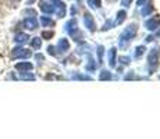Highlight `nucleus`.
Here are the masks:
<instances>
[{
  "label": "nucleus",
  "instance_id": "nucleus-1",
  "mask_svg": "<svg viewBox=\"0 0 160 139\" xmlns=\"http://www.w3.org/2000/svg\"><path fill=\"white\" fill-rule=\"evenodd\" d=\"M24 27L28 28V29H35V28L38 27V22H36V20L33 17H31V18H27V20L24 21Z\"/></svg>",
  "mask_w": 160,
  "mask_h": 139
},
{
  "label": "nucleus",
  "instance_id": "nucleus-2",
  "mask_svg": "<svg viewBox=\"0 0 160 139\" xmlns=\"http://www.w3.org/2000/svg\"><path fill=\"white\" fill-rule=\"evenodd\" d=\"M41 8L45 11V13H52V11H53V7H52V6L49 4V2H46V0L41 2Z\"/></svg>",
  "mask_w": 160,
  "mask_h": 139
},
{
  "label": "nucleus",
  "instance_id": "nucleus-3",
  "mask_svg": "<svg viewBox=\"0 0 160 139\" xmlns=\"http://www.w3.org/2000/svg\"><path fill=\"white\" fill-rule=\"evenodd\" d=\"M27 41H28V36H27L25 33H18V35L15 36V42H18V43H24Z\"/></svg>",
  "mask_w": 160,
  "mask_h": 139
},
{
  "label": "nucleus",
  "instance_id": "nucleus-4",
  "mask_svg": "<svg viewBox=\"0 0 160 139\" xmlns=\"http://www.w3.org/2000/svg\"><path fill=\"white\" fill-rule=\"evenodd\" d=\"M17 68L18 70H31L32 68V66L28 63H21V64H17Z\"/></svg>",
  "mask_w": 160,
  "mask_h": 139
}]
</instances>
